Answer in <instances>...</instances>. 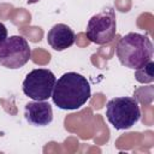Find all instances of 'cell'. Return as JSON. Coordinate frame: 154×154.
Listing matches in <instances>:
<instances>
[{
	"label": "cell",
	"mask_w": 154,
	"mask_h": 154,
	"mask_svg": "<svg viewBox=\"0 0 154 154\" xmlns=\"http://www.w3.org/2000/svg\"><path fill=\"white\" fill-rule=\"evenodd\" d=\"M90 84L88 79L77 72H66L60 76L52 93L54 105L65 111L81 108L90 99Z\"/></svg>",
	"instance_id": "cell-1"
},
{
	"label": "cell",
	"mask_w": 154,
	"mask_h": 154,
	"mask_svg": "<svg viewBox=\"0 0 154 154\" xmlns=\"http://www.w3.org/2000/svg\"><path fill=\"white\" fill-rule=\"evenodd\" d=\"M116 53L123 66L137 70L152 60L154 48L148 36L138 32H129L119 40Z\"/></svg>",
	"instance_id": "cell-2"
},
{
	"label": "cell",
	"mask_w": 154,
	"mask_h": 154,
	"mask_svg": "<svg viewBox=\"0 0 154 154\" xmlns=\"http://www.w3.org/2000/svg\"><path fill=\"white\" fill-rule=\"evenodd\" d=\"M106 117L116 130H126L140 120L141 109L135 97H113L106 105Z\"/></svg>",
	"instance_id": "cell-3"
},
{
	"label": "cell",
	"mask_w": 154,
	"mask_h": 154,
	"mask_svg": "<svg viewBox=\"0 0 154 154\" xmlns=\"http://www.w3.org/2000/svg\"><path fill=\"white\" fill-rule=\"evenodd\" d=\"M117 32V18L112 7L102 8L95 13L87 24L85 35L93 43L105 45L111 42Z\"/></svg>",
	"instance_id": "cell-4"
},
{
	"label": "cell",
	"mask_w": 154,
	"mask_h": 154,
	"mask_svg": "<svg viewBox=\"0 0 154 154\" xmlns=\"http://www.w3.org/2000/svg\"><path fill=\"white\" fill-rule=\"evenodd\" d=\"M30 57L31 48L23 36L13 35L0 43V66L16 70L24 66Z\"/></svg>",
	"instance_id": "cell-5"
},
{
	"label": "cell",
	"mask_w": 154,
	"mask_h": 154,
	"mask_svg": "<svg viewBox=\"0 0 154 154\" xmlns=\"http://www.w3.org/2000/svg\"><path fill=\"white\" fill-rule=\"evenodd\" d=\"M55 82L57 78L51 70L35 69L25 76L22 89L28 97L35 101H46L52 96Z\"/></svg>",
	"instance_id": "cell-6"
},
{
	"label": "cell",
	"mask_w": 154,
	"mask_h": 154,
	"mask_svg": "<svg viewBox=\"0 0 154 154\" xmlns=\"http://www.w3.org/2000/svg\"><path fill=\"white\" fill-rule=\"evenodd\" d=\"M24 117L34 126H47L53 120V109L48 102L34 100L25 105Z\"/></svg>",
	"instance_id": "cell-7"
},
{
	"label": "cell",
	"mask_w": 154,
	"mask_h": 154,
	"mask_svg": "<svg viewBox=\"0 0 154 154\" xmlns=\"http://www.w3.org/2000/svg\"><path fill=\"white\" fill-rule=\"evenodd\" d=\"M47 42L54 51H65L75 43V32L69 25L58 23L47 32Z\"/></svg>",
	"instance_id": "cell-8"
},
{
	"label": "cell",
	"mask_w": 154,
	"mask_h": 154,
	"mask_svg": "<svg viewBox=\"0 0 154 154\" xmlns=\"http://www.w3.org/2000/svg\"><path fill=\"white\" fill-rule=\"evenodd\" d=\"M135 79L143 84L152 83L154 81V63H153V60L148 61L142 67L135 70Z\"/></svg>",
	"instance_id": "cell-9"
},
{
	"label": "cell",
	"mask_w": 154,
	"mask_h": 154,
	"mask_svg": "<svg viewBox=\"0 0 154 154\" xmlns=\"http://www.w3.org/2000/svg\"><path fill=\"white\" fill-rule=\"evenodd\" d=\"M6 37H7V29H6V26L0 22V43H1Z\"/></svg>",
	"instance_id": "cell-10"
}]
</instances>
